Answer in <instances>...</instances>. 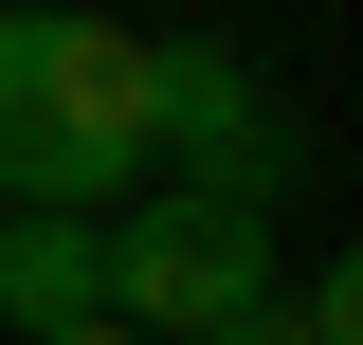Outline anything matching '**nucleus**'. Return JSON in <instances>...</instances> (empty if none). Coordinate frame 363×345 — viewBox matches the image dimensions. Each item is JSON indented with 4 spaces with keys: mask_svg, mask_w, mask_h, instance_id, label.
I'll return each mask as SVG.
<instances>
[{
    "mask_svg": "<svg viewBox=\"0 0 363 345\" xmlns=\"http://www.w3.org/2000/svg\"><path fill=\"white\" fill-rule=\"evenodd\" d=\"M0 18H37V0H0Z\"/></svg>",
    "mask_w": 363,
    "mask_h": 345,
    "instance_id": "7",
    "label": "nucleus"
},
{
    "mask_svg": "<svg viewBox=\"0 0 363 345\" xmlns=\"http://www.w3.org/2000/svg\"><path fill=\"white\" fill-rule=\"evenodd\" d=\"M145 164L218 182V200H272L309 164V128L255 91V55H200V37H145Z\"/></svg>",
    "mask_w": 363,
    "mask_h": 345,
    "instance_id": "3",
    "label": "nucleus"
},
{
    "mask_svg": "<svg viewBox=\"0 0 363 345\" xmlns=\"http://www.w3.org/2000/svg\"><path fill=\"white\" fill-rule=\"evenodd\" d=\"M218 345H363V309H345V273H272Z\"/></svg>",
    "mask_w": 363,
    "mask_h": 345,
    "instance_id": "5",
    "label": "nucleus"
},
{
    "mask_svg": "<svg viewBox=\"0 0 363 345\" xmlns=\"http://www.w3.org/2000/svg\"><path fill=\"white\" fill-rule=\"evenodd\" d=\"M55 345H145V327H109V309H91V327H55Z\"/></svg>",
    "mask_w": 363,
    "mask_h": 345,
    "instance_id": "6",
    "label": "nucleus"
},
{
    "mask_svg": "<svg viewBox=\"0 0 363 345\" xmlns=\"http://www.w3.org/2000/svg\"><path fill=\"white\" fill-rule=\"evenodd\" d=\"M91 309H109V236L55 218V200H18V218H0V327L55 345V327H91Z\"/></svg>",
    "mask_w": 363,
    "mask_h": 345,
    "instance_id": "4",
    "label": "nucleus"
},
{
    "mask_svg": "<svg viewBox=\"0 0 363 345\" xmlns=\"http://www.w3.org/2000/svg\"><path fill=\"white\" fill-rule=\"evenodd\" d=\"M128 164H145V37H128V18H91V0L0 18V200L91 218Z\"/></svg>",
    "mask_w": 363,
    "mask_h": 345,
    "instance_id": "1",
    "label": "nucleus"
},
{
    "mask_svg": "<svg viewBox=\"0 0 363 345\" xmlns=\"http://www.w3.org/2000/svg\"><path fill=\"white\" fill-rule=\"evenodd\" d=\"M91 236H109V327H145V345H218L272 291V200H218V182H164Z\"/></svg>",
    "mask_w": 363,
    "mask_h": 345,
    "instance_id": "2",
    "label": "nucleus"
}]
</instances>
